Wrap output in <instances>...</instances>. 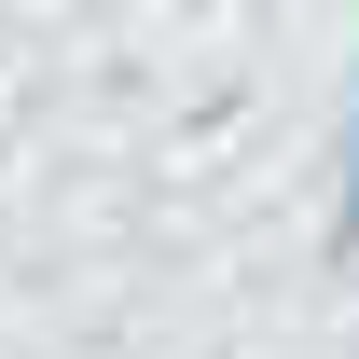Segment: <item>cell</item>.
<instances>
[{
	"instance_id": "1",
	"label": "cell",
	"mask_w": 359,
	"mask_h": 359,
	"mask_svg": "<svg viewBox=\"0 0 359 359\" xmlns=\"http://www.w3.org/2000/svg\"><path fill=\"white\" fill-rule=\"evenodd\" d=\"M346 222H359V180H346Z\"/></svg>"
}]
</instances>
